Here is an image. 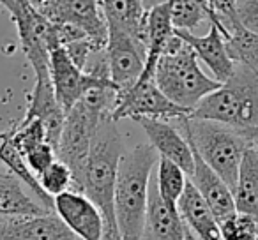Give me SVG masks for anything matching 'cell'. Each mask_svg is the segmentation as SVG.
<instances>
[{
    "instance_id": "19",
    "label": "cell",
    "mask_w": 258,
    "mask_h": 240,
    "mask_svg": "<svg viewBox=\"0 0 258 240\" xmlns=\"http://www.w3.org/2000/svg\"><path fill=\"white\" fill-rule=\"evenodd\" d=\"M209 22L216 23L225 36L226 51L235 64L246 65L258 74V34L247 30L239 18L226 20L216 15H209Z\"/></svg>"
},
{
    "instance_id": "24",
    "label": "cell",
    "mask_w": 258,
    "mask_h": 240,
    "mask_svg": "<svg viewBox=\"0 0 258 240\" xmlns=\"http://www.w3.org/2000/svg\"><path fill=\"white\" fill-rule=\"evenodd\" d=\"M170 13H172L173 29L193 32L204 22H209L211 8L207 0H172Z\"/></svg>"
},
{
    "instance_id": "5",
    "label": "cell",
    "mask_w": 258,
    "mask_h": 240,
    "mask_svg": "<svg viewBox=\"0 0 258 240\" xmlns=\"http://www.w3.org/2000/svg\"><path fill=\"white\" fill-rule=\"evenodd\" d=\"M189 117L205 118L247 129L258 124V74L246 65L235 64L228 79L204 97L191 110Z\"/></svg>"
},
{
    "instance_id": "17",
    "label": "cell",
    "mask_w": 258,
    "mask_h": 240,
    "mask_svg": "<svg viewBox=\"0 0 258 240\" xmlns=\"http://www.w3.org/2000/svg\"><path fill=\"white\" fill-rule=\"evenodd\" d=\"M177 210H179L184 226L198 240H223L219 221L189 180H187L182 196L177 201Z\"/></svg>"
},
{
    "instance_id": "8",
    "label": "cell",
    "mask_w": 258,
    "mask_h": 240,
    "mask_svg": "<svg viewBox=\"0 0 258 240\" xmlns=\"http://www.w3.org/2000/svg\"><path fill=\"white\" fill-rule=\"evenodd\" d=\"M110 79L118 90H125L137 83L145 67V44L138 37L118 29H108L106 48Z\"/></svg>"
},
{
    "instance_id": "26",
    "label": "cell",
    "mask_w": 258,
    "mask_h": 240,
    "mask_svg": "<svg viewBox=\"0 0 258 240\" xmlns=\"http://www.w3.org/2000/svg\"><path fill=\"white\" fill-rule=\"evenodd\" d=\"M37 180H39L44 193L50 194L51 198L73 189V173L69 166L60 159H55L48 168H44L37 175Z\"/></svg>"
},
{
    "instance_id": "34",
    "label": "cell",
    "mask_w": 258,
    "mask_h": 240,
    "mask_svg": "<svg viewBox=\"0 0 258 240\" xmlns=\"http://www.w3.org/2000/svg\"><path fill=\"white\" fill-rule=\"evenodd\" d=\"M186 240H198V238H197V236L193 235V233L189 231V229L186 228Z\"/></svg>"
},
{
    "instance_id": "27",
    "label": "cell",
    "mask_w": 258,
    "mask_h": 240,
    "mask_svg": "<svg viewBox=\"0 0 258 240\" xmlns=\"http://www.w3.org/2000/svg\"><path fill=\"white\" fill-rule=\"evenodd\" d=\"M23 159H25L30 172L37 177L44 168H48V166L57 159V152H55L53 145H50L48 141H43V143L36 145V147H32L30 150H27L25 154H23Z\"/></svg>"
},
{
    "instance_id": "37",
    "label": "cell",
    "mask_w": 258,
    "mask_h": 240,
    "mask_svg": "<svg viewBox=\"0 0 258 240\" xmlns=\"http://www.w3.org/2000/svg\"><path fill=\"white\" fill-rule=\"evenodd\" d=\"M256 145H258V143H256Z\"/></svg>"
},
{
    "instance_id": "6",
    "label": "cell",
    "mask_w": 258,
    "mask_h": 240,
    "mask_svg": "<svg viewBox=\"0 0 258 240\" xmlns=\"http://www.w3.org/2000/svg\"><path fill=\"white\" fill-rule=\"evenodd\" d=\"M175 122L191 148L228 184L230 189H233L242 155L253 141L239 129L205 118L186 115L175 118Z\"/></svg>"
},
{
    "instance_id": "28",
    "label": "cell",
    "mask_w": 258,
    "mask_h": 240,
    "mask_svg": "<svg viewBox=\"0 0 258 240\" xmlns=\"http://www.w3.org/2000/svg\"><path fill=\"white\" fill-rule=\"evenodd\" d=\"M237 18L247 30L258 34V0H242L237 4Z\"/></svg>"
},
{
    "instance_id": "11",
    "label": "cell",
    "mask_w": 258,
    "mask_h": 240,
    "mask_svg": "<svg viewBox=\"0 0 258 240\" xmlns=\"http://www.w3.org/2000/svg\"><path fill=\"white\" fill-rule=\"evenodd\" d=\"M53 212L82 240H103L104 219L99 208L80 191H66L53 198Z\"/></svg>"
},
{
    "instance_id": "3",
    "label": "cell",
    "mask_w": 258,
    "mask_h": 240,
    "mask_svg": "<svg viewBox=\"0 0 258 240\" xmlns=\"http://www.w3.org/2000/svg\"><path fill=\"white\" fill-rule=\"evenodd\" d=\"M158 152L151 143L122 154L115 182V219L122 240H142L147 222L149 186Z\"/></svg>"
},
{
    "instance_id": "7",
    "label": "cell",
    "mask_w": 258,
    "mask_h": 240,
    "mask_svg": "<svg viewBox=\"0 0 258 240\" xmlns=\"http://www.w3.org/2000/svg\"><path fill=\"white\" fill-rule=\"evenodd\" d=\"M186 115H189V111L170 101L161 92L156 79L152 78L137 82L125 90H118L110 117L115 122H118L122 118H133L135 120L138 117L175 120V118L186 117Z\"/></svg>"
},
{
    "instance_id": "15",
    "label": "cell",
    "mask_w": 258,
    "mask_h": 240,
    "mask_svg": "<svg viewBox=\"0 0 258 240\" xmlns=\"http://www.w3.org/2000/svg\"><path fill=\"white\" fill-rule=\"evenodd\" d=\"M195 166L189 175V182L195 186L211 212L216 215V219H223L235 212V201H233V193L228 187V184L193 150Z\"/></svg>"
},
{
    "instance_id": "36",
    "label": "cell",
    "mask_w": 258,
    "mask_h": 240,
    "mask_svg": "<svg viewBox=\"0 0 258 240\" xmlns=\"http://www.w3.org/2000/svg\"><path fill=\"white\" fill-rule=\"evenodd\" d=\"M239 2H242V0H237V4H239Z\"/></svg>"
},
{
    "instance_id": "4",
    "label": "cell",
    "mask_w": 258,
    "mask_h": 240,
    "mask_svg": "<svg viewBox=\"0 0 258 240\" xmlns=\"http://www.w3.org/2000/svg\"><path fill=\"white\" fill-rule=\"evenodd\" d=\"M154 79L170 101L189 113L207 94L219 87L218 79L209 78L202 71L195 51L175 32L159 57Z\"/></svg>"
},
{
    "instance_id": "31",
    "label": "cell",
    "mask_w": 258,
    "mask_h": 240,
    "mask_svg": "<svg viewBox=\"0 0 258 240\" xmlns=\"http://www.w3.org/2000/svg\"><path fill=\"white\" fill-rule=\"evenodd\" d=\"M240 133L244 134L246 138H249L251 141H254V143H258V124L253 127H247V129H239Z\"/></svg>"
},
{
    "instance_id": "13",
    "label": "cell",
    "mask_w": 258,
    "mask_h": 240,
    "mask_svg": "<svg viewBox=\"0 0 258 240\" xmlns=\"http://www.w3.org/2000/svg\"><path fill=\"white\" fill-rule=\"evenodd\" d=\"M135 122L142 126L149 138V143L156 148L158 155L166 157L179 165L187 175H191L195 166V155L189 141L177 126H172L168 120L151 117H138Z\"/></svg>"
},
{
    "instance_id": "29",
    "label": "cell",
    "mask_w": 258,
    "mask_h": 240,
    "mask_svg": "<svg viewBox=\"0 0 258 240\" xmlns=\"http://www.w3.org/2000/svg\"><path fill=\"white\" fill-rule=\"evenodd\" d=\"M211 13L219 18H237V0H207Z\"/></svg>"
},
{
    "instance_id": "32",
    "label": "cell",
    "mask_w": 258,
    "mask_h": 240,
    "mask_svg": "<svg viewBox=\"0 0 258 240\" xmlns=\"http://www.w3.org/2000/svg\"><path fill=\"white\" fill-rule=\"evenodd\" d=\"M165 2H172V0H142V4H144V8L147 9H151V8H156V6H159V4H165Z\"/></svg>"
},
{
    "instance_id": "2",
    "label": "cell",
    "mask_w": 258,
    "mask_h": 240,
    "mask_svg": "<svg viewBox=\"0 0 258 240\" xmlns=\"http://www.w3.org/2000/svg\"><path fill=\"white\" fill-rule=\"evenodd\" d=\"M117 87L103 85L89 89L68 111L57 143V159L64 161L73 173V191H82L83 170L97 126L115 106Z\"/></svg>"
},
{
    "instance_id": "1",
    "label": "cell",
    "mask_w": 258,
    "mask_h": 240,
    "mask_svg": "<svg viewBox=\"0 0 258 240\" xmlns=\"http://www.w3.org/2000/svg\"><path fill=\"white\" fill-rule=\"evenodd\" d=\"M122 154L124 147L117 122L110 115H104L90 145L89 157L83 170L82 191H80L92 200V203L99 208L103 215V240H122L115 219V182H117L118 163Z\"/></svg>"
},
{
    "instance_id": "16",
    "label": "cell",
    "mask_w": 258,
    "mask_h": 240,
    "mask_svg": "<svg viewBox=\"0 0 258 240\" xmlns=\"http://www.w3.org/2000/svg\"><path fill=\"white\" fill-rule=\"evenodd\" d=\"M173 36L172 13H170V2L159 4L147 11L145 18V67L142 76L137 82L152 79L156 72L159 57L163 55L168 39Z\"/></svg>"
},
{
    "instance_id": "30",
    "label": "cell",
    "mask_w": 258,
    "mask_h": 240,
    "mask_svg": "<svg viewBox=\"0 0 258 240\" xmlns=\"http://www.w3.org/2000/svg\"><path fill=\"white\" fill-rule=\"evenodd\" d=\"M0 6L8 9V11L11 13V16H13L16 11H18V8H20V0H0Z\"/></svg>"
},
{
    "instance_id": "35",
    "label": "cell",
    "mask_w": 258,
    "mask_h": 240,
    "mask_svg": "<svg viewBox=\"0 0 258 240\" xmlns=\"http://www.w3.org/2000/svg\"><path fill=\"white\" fill-rule=\"evenodd\" d=\"M2 136H4V133H0V138H2Z\"/></svg>"
},
{
    "instance_id": "9",
    "label": "cell",
    "mask_w": 258,
    "mask_h": 240,
    "mask_svg": "<svg viewBox=\"0 0 258 240\" xmlns=\"http://www.w3.org/2000/svg\"><path fill=\"white\" fill-rule=\"evenodd\" d=\"M36 9L51 23L76 25L90 39L106 48L108 29L99 0H44Z\"/></svg>"
},
{
    "instance_id": "21",
    "label": "cell",
    "mask_w": 258,
    "mask_h": 240,
    "mask_svg": "<svg viewBox=\"0 0 258 240\" xmlns=\"http://www.w3.org/2000/svg\"><path fill=\"white\" fill-rule=\"evenodd\" d=\"M232 193L235 210L258 217V145L254 141L244 152Z\"/></svg>"
},
{
    "instance_id": "23",
    "label": "cell",
    "mask_w": 258,
    "mask_h": 240,
    "mask_svg": "<svg viewBox=\"0 0 258 240\" xmlns=\"http://www.w3.org/2000/svg\"><path fill=\"white\" fill-rule=\"evenodd\" d=\"M156 186L159 196L168 207L177 208V201L182 196L187 184V173L173 161L159 155L158 170H156Z\"/></svg>"
},
{
    "instance_id": "20",
    "label": "cell",
    "mask_w": 258,
    "mask_h": 240,
    "mask_svg": "<svg viewBox=\"0 0 258 240\" xmlns=\"http://www.w3.org/2000/svg\"><path fill=\"white\" fill-rule=\"evenodd\" d=\"M106 29H118L138 37L145 44L147 9L142 0H99Z\"/></svg>"
},
{
    "instance_id": "14",
    "label": "cell",
    "mask_w": 258,
    "mask_h": 240,
    "mask_svg": "<svg viewBox=\"0 0 258 240\" xmlns=\"http://www.w3.org/2000/svg\"><path fill=\"white\" fill-rule=\"evenodd\" d=\"M211 23V29H209V32L205 36H195L189 30L179 29H173V32L189 44L198 60H202L211 69V72L214 74V79L223 83L233 72L235 62L230 58L228 51H226L225 36L221 34V30L218 29L216 23Z\"/></svg>"
},
{
    "instance_id": "33",
    "label": "cell",
    "mask_w": 258,
    "mask_h": 240,
    "mask_svg": "<svg viewBox=\"0 0 258 240\" xmlns=\"http://www.w3.org/2000/svg\"><path fill=\"white\" fill-rule=\"evenodd\" d=\"M27 2H29L30 6H34V8H39V6L43 4L44 0H27Z\"/></svg>"
},
{
    "instance_id": "12",
    "label": "cell",
    "mask_w": 258,
    "mask_h": 240,
    "mask_svg": "<svg viewBox=\"0 0 258 240\" xmlns=\"http://www.w3.org/2000/svg\"><path fill=\"white\" fill-rule=\"evenodd\" d=\"M0 240H82L55 212L0 217Z\"/></svg>"
},
{
    "instance_id": "22",
    "label": "cell",
    "mask_w": 258,
    "mask_h": 240,
    "mask_svg": "<svg viewBox=\"0 0 258 240\" xmlns=\"http://www.w3.org/2000/svg\"><path fill=\"white\" fill-rule=\"evenodd\" d=\"M22 180L11 172L0 170V217L13 215H41L48 210L44 205L36 203L23 191Z\"/></svg>"
},
{
    "instance_id": "10",
    "label": "cell",
    "mask_w": 258,
    "mask_h": 240,
    "mask_svg": "<svg viewBox=\"0 0 258 240\" xmlns=\"http://www.w3.org/2000/svg\"><path fill=\"white\" fill-rule=\"evenodd\" d=\"M18 29L22 50L30 62L34 72L50 71V30L51 23L30 6L27 0H20L18 11L13 15Z\"/></svg>"
},
{
    "instance_id": "25",
    "label": "cell",
    "mask_w": 258,
    "mask_h": 240,
    "mask_svg": "<svg viewBox=\"0 0 258 240\" xmlns=\"http://www.w3.org/2000/svg\"><path fill=\"white\" fill-rule=\"evenodd\" d=\"M223 240H258V217L246 212H232L219 219Z\"/></svg>"
},
{
    "instance_id": "18",
    "label": "cell",
    "mask_w": 258,
    "mask_h": 240,
    "mask_svg": "<svg viewBox=\"0 0 258 240\" xmlns=\"http://www.w3.org/2000/svg\"><path fill=\"white\" fill-rule=\"evenodd\" d=\"M145 233L151 240H186V226L177 208H172L159 196L156 180L149 186Z\"/></svg>"
}]
</instances>
